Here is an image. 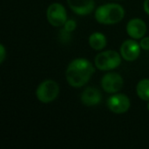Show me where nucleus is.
Here are the masks:
<instances>
[{"mask_svg":"<svg viewBox=\"0 0 149 149\" xmlns=\"http://www.w3.org/2000/svg\"><path fill=\"white\" fill-rule=\"evenodd\" d=\"M108 109L116 114H121L127 113L130 107L131 102L129 98L123 93H115L112 95L107 102Z\"/></svg>","mask_w":149,"mask_h":149,"instance_id":"423d86ee","label":"nucleus"},{"mask_svg":"<svg viewBox=\"0 0 149 149\" xmlns=\"http://www.w3.org/2000/svg\"><path fill=\"white\" fill-rule=\"evenodd\" d=\"M141 45L135 39H127L124 41L120 46V55L126 61H134L141 54Z\"/></svg>","mask_w":149,"mask_h":149,"instance_id":"6e6552de","label":"nucleus"},{"mask_svg":"<svg viewBox=\"0 0 149 149\" xmlns=\"http://www.w3.org/2000/svg\"><path fill=\"white\" fill-rule=\"evenodd\" d=\"M148 110L149 111V101H148Z\"/></svg>","mask_w":149,"mask_h":149,"instance_id":"a211bd4d","label":"nucleus"},{"mask_svg":"<svg viewBox=\"0 0 149 149\" xmlns=\"http://www.w3.org/2000/svg\"><path fill=\"white\" fill-rule=\"evenodd\" d=\"M136 93L141 100L149 101V79H143L137 84Z\"/></svg>","mask_w":149,"mask_h":149,"instance_id":"ddd939ff","label":"nucleus"},{"mask_svg":"<svg viewBox=\"0 0 149 149\" xmlns=\"http://www.w3.org/2000/svg\"><path fill=\"white\" fill-rule=\"evenodd\" d=\"M59 94L58 84L52 79H46L39 84L37 88L36 95L38 100L45 104L52 102Z\"/></svg>","mask_w":149,"mask_h":149,"instance_id":"20e7f679","label":"nucleus"},{"mask_svg":"<svg viewBox=\"0 0 149 149\" xmlns=\"http://www.w3.org/2000/svg\"><path fill=\"white\" fill-rule=\"evenodd\" d=\"M102 95L100 90L94 87H87L86 88L81 96L80 100L82 104H84L86 107H93L101 102Z\"/></svg>","mask_w":149,"mask_h":149,"instance_id":"9b49d317","label":"nucleus"},{"mask_svg":"<svg viewBox=\"0 0 149 149\" xmlns=\"http://www.w3.org/2000/svg\"><path fill=\"white\" fill-rule=\"evenodd\" d=\"M125 17V10L119 3H107L95 10V19L102 24H115Z\"/></svg>","mask_w":149,"mask_h":149,"instance_id":"f03ea898","label":"nucleus"},{"mask_svg":"<svg viewBox=\"0 0 149 149\" xmlns=\"http://www.w3.org/2000/svg\"><path fill=\"white\" fill-rule=\"evenodd\" d=\"M107 38L101 32H93L89 36V45L96 51H101L107 46Z\"/></svg>","mask_w":149,"mask_h":149,"instance_id":"f8f14e48","label":"nucleus"},{"mask_svg":"<svg viewBox=\"0 0 149 149\" xmlns=\"http://www.w3.org/2000/svg\"><path fill=\"white\" fill-rule=\"evenodd\" d=\"M67 3L74 13L80 16L89 15L95 8L94 0H67Z\"/></svg>","mask_w":149,"mask_h":149,"instance_id":"9d476101","label":"nucleus"},{"mask_svg":"<svg viewBox=\"0 0 149 149\" xmlns=\"http://www.w3.org/2000/svg\"><path fill=\"white\" fill-rule=\"evenodd\" d=\"M124 85L123 78L117 72H107L101 79V86L107 93H118Z\"/></svg>","mask_w":149,"mask_h":149,"instance_id":"0eeeda50","label":"nucleus"},{"mask_svg":"<svg viewBox=\"0 0 149 149\" xmlns=\"http://www.w3.org/2000/svg\"><path fill=\"white\" fill-rule=\"evenodd\" d=\"M148 31L146 23L141 18H133L127 24V32L134 39H141Z\"/></svg>","mask_w":149,"mask_h":149,"instance_id":"1a4fd4ad","label":"nucleus"},{"mask_svg":"<svg viewBox=\"0 0 149 149\" xmlns=\"http://www.w3.org/2000/svg\"><path fill=\"white\" fill-rule=\"evenodd\" d=\"M140 45H141V49H143L145 51H149V37H143L141 39Z\"/></svg>","mask_w":149,"mask_h":149,"instance_id":"2eb2a0df","label":"nucleus"},{"mask_svg":"<svg viewBox=\"0 0 149 149\" xmlns=\"http://www.w3.org/2000/svg\"><path fill=\"white\" fill-rule=\"evenodd\" d=\"M143 8L145 12L149 16V0H145L143 3Z\"/></svg>","mask_w":149,"mask_h":149,"instance_id":"f3484780","label":"nucleus"},{"mask_svg":"<svg viewBox=\"0 0 149 149\" xmlns=\"http://www.w3.org/2000/svg\"><path fill=\"white\" fill-rule=\"evenodd\" d=\"M94 72L95 69L88 59L79 58L73 59L68 65L65 78L71 86L79 88L90 80Z\"/></svg>","mask_w":149,"mask_h":149,"instance_id":"f257e3e1","label":"nucleus"},{"mask_svg":"<svg viewBox=\"0 0 149 149\" xmlns=\"http://www.w3.org/2000/svg\"><path fill=\"white\" fill-rule=\"evenodd\" d=\"M121 58V55L114 50L101 52L96 55L94 64L100 71H111L120 66Z\"/></svg>","mask_w":149,"mask_h":149,"instance_id":"7ed1b4c3","label":"nucleus"},{"mask_svg":"<svg viewBox=\"0 0 149 149\" xmlns=\"http://www.w3.org/2000/svg\"><path fill=\"white\" fill-rule=\"evenodd\" d=\"M6 57V50L3 46V45H0V64H2Z\"/></svg>","mask_w":149,"mask_h":149,"instance_id":"dca6fc26","label":"nucleus"},{"mask_svg":"<svg viewBox=\"0 0 149 149\" xmlns=\"http://www.w3.org/2000/svg\"><path fill=\"white\" fill-rule=\"evenodd\" d=\"M76 27H77V23L73 19H67V21L64 24V30L69 33L73 31L76 29Z\"/></svg>","mask_w":149,"mask_h":149,"instance_id":"4468645a","label":"nucleus"},{"mask_svg":"<svg viewBox=\"0 0 149 149\" xmlns=\"http://www.w3.org/2000/svg\"><path fill=\"white\" fill-rule=\"evenodd\" d=\"M46 18L49 24L54 27L64 26L67 21L66 10L63 4L59 3H53L47 8Z\"/></svg>","mask_w":149,"mask_h":149,"instance_id":"39448f33","label":"nucleus"}]
</instances>
